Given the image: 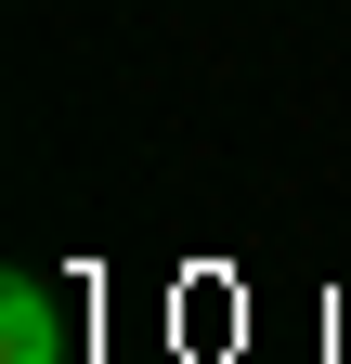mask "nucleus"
Segmentation results:
<instances>
[{
	"label": "nucleus",
	"mask_w": 351,
	"mask_h": 364,
	"mask_svg": "<svg viewBox=\"0 0 351 364\" xmlns=\"http://www.w3.org/2000/svg\"><path fill=\"white\" fill-rule=\"evenodd\" d=\"M0 364H65V299L39 287V273L0 287Z\"/></svg>",
	"instance_id": "nucleus-1"
}]
</instances>
